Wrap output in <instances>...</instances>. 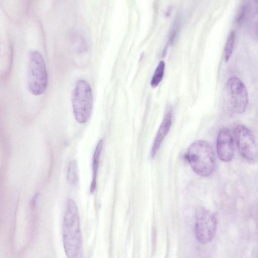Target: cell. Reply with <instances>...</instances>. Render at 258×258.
Instances as JSON below:
<instances>
[{
	"instance_id": "obj_1",
	"label": "cell",
	"mask_w": 258,
	"mask_h": 258,
	"mask_svg": "<svg viewBox=\"0 0 258 258\" xmlns=\"http://www.w3.org/2000/svg\"><path fill=\"white\" fill-rule=\"evenodd\" d=\"M63 244L65 253L70 258L82 256L83 238L79 214L75 201L67 202L62 225Z\"/></svg>"
},
{
	"instance_id": "obj_2",
	"label": "cell",
	"mask_w": 258,
	"mask_h": 258,
	"mask_svg": "<svg viewBox=\"0 0 258 258\" xmlns=\"http://www.w3.org/2000/svg\"><path fill=\"white\" fill-rule=\"evenodd\" d=\"M187 159L193 171L201 176H209L215 170L214 152L206 141L199 140L192 143L187 150Z\"/></svg>"
},
{
	"instance_id": "obj_3",
	"label": "cell",
	"mask_w": 258,
	"mask_h": 258,
	"mask_svg": "<svg viewBox=\"0 0 258 258\" xmlns=\"http://www.w3.org/2000/svg\"><path fill=\"white\" fill-rule=\"evenodd\" d=\"M27 83L29 91L34 95L42 94L48 84L46 64L42 54L37 50L29 54Z\"/></svg>"
},
{
	"instance_id": "obj_4",
	"label": "cell",
	"mask_w": 258,
	"mask_h": 258,
	"mask_svg": "<svg viewBox=\"0 0 258 258\" xmlns=\"http://www.w3.org/2000/svg\"><path fill=\"white\" fill-rule=\"evenodd\" d=\"M73 114L79 123H86L91 117L93 108V95L90 84L84 79L78 80L72 95Z\"/></svg>"
},
{
	"instance_id": "obj_5",
	"label": "cell",
	"mask_w": 258,
	"mask_h": 258,
	"mask_svg": "<svg viewBox=\"0 0 258 258\" xmlns=\"http://www.w3.org/2000/svg\"><path fill=\"white\" fill-rule=\"evenodd\" d=\"M217 228L215 215L208 209L200 207L196 214L195 232L198 241L206 244L213 238Z\"/></svg>"
},
{
	"instance_id": "obj_6",
	"label": "cell",
	"mask_w": 258,
	"mask_h": 258,
	"mask_svg": "<svg viewBox=\"0 0 258 258\" xmlns=\"http://www.w3.org/2000/svg\"><path fill=\"white\" fill-rule=\"evenodd\" d=\"M227 96L232 110L236 113H243L248 105V96L246 88L237 77L229 78L226 84Z\"/></svg>"
},
{
	"instance_id": "obj_7",
	"label": "cell",
	"mask_w": 258,
	"mask_h": 258,
	"mask_svg": "<svg viewBox=\"0 0 258 258\" xmlns=\"http://www.w3.org/2000/svg\"><path fill=\"white\" fill-rule=\"evenodd\" d=\"M233 134L240 154L248 161H254L258 157V147L254 138L247 127L237 124Z\"/></svg>"
},
{
	"instance_id": "obj_8",
	"label": "cell",
	"mask_w": 258,
	"mask_h": 258,
	"mask_svg": "<svg viewBox=\"0 0 258 258\" xmlns=\"http://www.w3.org/2000/svg\"><path fill=\"white\" fill-rule=\"evenodd\" d=\"M217 153L223 162L230 161L234 155V141L230 130L225 126L219 131L216 143Z\"/></svg>"
},
{
	"instance_id": "obj_9",
	"label": "cell",
	"mask_w": 258,
	"mask_h": 258,
	"mask_svg": "<svg viewBox=\"0 0 258 258\" xmlns=\"http://www.w3.org/2000/svg\"><path fill=\"white\" fill-rule=\"evenodd\" d=\"M172 110L169 109L166 111L156 135L151 151L152 158L156 156L162 141L169 131L172 123Z\"/></svg>"
},
{
	"instance_id": "obj_10",
	"label": "cell",
	"mask_w": 258,
	"mask_h": 258,
	"mask_svg": "<svg viewBox=\"0 0 258 258\" xmlns=\"http://www.w3.org/2000/svg\"><path fill=\"white\" fill-rule=\"evenodd\" d=\"M103 147V140H100L97 143L92 159V179L90 185V191L93 193L95 190L97 183V176L99 164L100 157Z\"/></svg>"
},
{
	"instance_id": "obj_11",
	"label": "cell",
	"mask_w": 258,
	"mask_h": 258,
	"mask_svg": "<svg viewBox=\"0 0 258 258\" xmlns=\"http://www.w3.org/2000/svg\"><path fill=\"white\" fill-rule=\"evenodd\" d=\"M67 180L72 186H76L78 184L79 172L77 163L76 160H72L68 165L67 172Z\"/></svg>"
},
{
	"instance_id": "obj_12",
	"label": "cell",
	"mask_w": 258,
	"mask_h": 258,
	"mask_svg": "<svg viewBox=\"0 0 258 258\" xmlns=\"http://www.w3.org/2000/svg\"><path fill=\"white\" fill-rule=\"evenodd\" d=\"M235 41V32L232 30L228 36L224 47V59L226 62L229 60L232 54Z\"/></svg>"
},
{
	"instance_id": "obj_13",
	"label": "cell",
	"mask_w": 258,
	"mask_h": 258,
	"mask_svg": "<svg viewBox=\"0 0 258 258\" xmlns=\"http://www.w3.org/2000/svg\"><path fill=\"white\" fill-rule=\"evenodd\" d=\"M165 64L163 60L158 63L151 81V86L155 88L158 86L163 79L164 73Z\"/></svg>"
},
{
	"instance_id": "obj_14",
	"label": "cell",
	"mask_w": 258,
	"mask_h": 258,
	"mask_svg": "<svg viewBox=\"0 0 258 258\" xmlns=\"http://www.w3.org/2000/svg\"><path fill=\"white\" fill-rule=\"evenodd\" d=\"M248 9L246 3H243L239 7L235 16V22L239 24L242 22L244 19Z\"/></svg>"
},
{
	"instance_id": "obj_15",
	"label": "cell",
	"mask_w": 258,
	"mask_h": 258,
	"mask_svg": "<svg viewBox=\"0 0 258 258\" xmlns=\"http://www.w3.org/2000/svg\"><path fill=\"white\" fill-rule=\"evenodd\" d=\"M178 21H175L171 28L169 35V42L170 44H172L176 38L178 30Z\"/></svg>"
},
{
	"instance_id": "obj_16",
	"label": "cell",
	"mask_w": 258,
	"mask_h": 258,
	"mask_svg": "<svg viewBox=\"0 0 258 258\" xmlns=\"http://www.w3.org/2000/svg\"><path fill=\"white\" fill-rule=\"evenodd\" d=\"M254 33L258 37V20L256 21L254 27Z\"/></svg>"
}]
</instances>
